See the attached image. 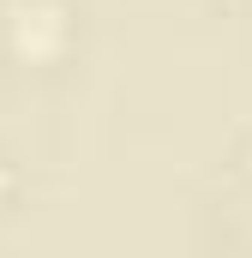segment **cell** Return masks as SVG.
<instances>
[{"label": "cell", "mask_w": 252, "mask_h": 258, "mask_svg": "<svg viewBox=\"0 0 252 258\" xmlns=\"http://www.w3.org/2000/svg\"><path fill=\"white\" fill-rule=\"evenodd\" d=\"M60 42H66V18L54 6H12V48L18 54L48 60V54H60Z\"/></svg>", "instance_id": "6da1fadb"}]
</instances>
